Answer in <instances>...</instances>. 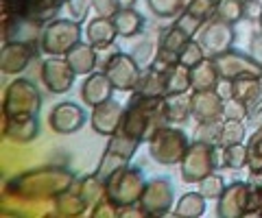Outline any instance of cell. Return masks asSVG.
Instances as JSON below:
<instances>
[{
  "label": "cell",
  "instance_id": "cell-1",
  "mask_svg": "<svg viewBox=\"0 0 262 218\" xmlns=\"http://www.w3.org/2000/svg\"><path fill=\"white\" fill-rule=\"evenodd\" d=\"M75 173L63 166H42L18 175L5 185V192L15 201H53L75 183Z\"/></svg>",
  "mask_w": 262,
  "mask_h": 218
},
{
  "label": "cell",
  "instance_id": "cell-2",
  "mask_svg": "<svg viewBox=\"0 0 262 218\" xmlns=\"http://www.w3.org/2000/svg\"><path fill=\"white\" fill-rule=\"evenodd\" d=\"M164 125H168V120L162 111V99H151V96H140L131 92L120 131H125L127 135L140 142H149L153 133Z\"/></svg>",
  "mask_w": 262,
  "mask_h": 218
},
{
  "label": "cell",
  "instance_id": "cell-3",
  "mask_svg": "<svg viewBox=\"0 0 262 218\" xmlns=\"http://www.w3.org/2000/svg\"><path fill=\"white\" fill-rule=\"evenodd\" d=\"M144 188H146L144 173L140 168H134L129 164L118 168L116 173H112L105 179V197L112 199L118 207L138 205Z\"/></svg>",
  "mask_w": 262,
  "mask_h": 218
},
{
  "label": "cell",
  "instance_id": "cell-4",
  "mask_svg": "<svg viewBox=\"0 0 262 218\" xmlns=\"http://www.w3.org/2000/svg\"><path fill=\"white\" fill-rule=\"evenodd\" d=\"M188 147H190V140L182 129L164 125L149 140V155L162 166H179Z\"/></svg>",
  "mask_w": 262,
  "mask_h": 218
},
{
  "label": "cell",
  "instance_id": "cell-5",
  "mask_svg": "<svg viewBox=\"0 0 262 218\" xmlns=\"http://www.w3.org/2000/svg\"><path fill=\"white\" fill-rule=\"evenodd\" d=\"M81 42V22L77 20H51L39 33V51L48 57H63L75 44Z\"/></svg>",
  "mask_w": 262,
  "mask_h": 218
},
{
  "label": "cell",
  "instance_id": "cell-6",
  "mask_svg": "<svg viewBox=\"0 0 262 218\" xmlns=\"http://www.w3.org/2000/svg\"><path fill=\"white\" fill-rule=\"evenodd\" d=\"M216 149L219 147H214V144H208V142H201V140L190 142L182 164H179L182 166V179L186 183H199L203 177L214 173L219 168V164L223 166Z\"/></svg>",
  "mask_w": 262,
  "mask_h": 218
},
{
  "label": "cell",
  "instance_id": "cell-7",
  "mask_svg": "<svg viewBox=\"0 0 262 218\" xmlns=\"http://www.w3.org/2000/svg\"><path fill=\"white\" fill-rule=\"evenodd\" d=\"M42 107V96L39 90L29 79H13L9 87L5 90L3 101V116H37Z\"/></svg>",
  "mask_w": 262,
  "mask_h": 218
},
{
  "label": "cell",
  "instance_id": "cell-8",
  "mask_svg": "<svg viewBox=\"0 0 262 218\" xmlns=\"http://www.w3.org/2000/svg\"><path fill=\"white\" fill-rule=\"evenodd\" d=\"M140 144H142L140 140L131 138V135H127L125 131L118 129L114 135H110V144H107V149H105L103 157H101V164H98V168H96V175L105 181L112 173H116L118 168L129 164Z\"/></svg>",
  "mask_w": 262,
  "mask_h": 218
},
{
  "label": "cell",
  "instance_id": "cell-9",
  "mask_svg": "<svg viewBox=\"0 0 262 218\" xmlns=\"http://www.w3.org/2000/svg\"><path fill=\"white\" fill-rule=\"evenodd\" d=\"M103 72L107 75V79L112 81V85L116 92H134L138 81H140L142 66L134 59V55L116 51L107 61H105Z\"/></svg>",
  "mask_w": 262,
  "mask_h": 218
},
{
  "label": "cell",
  "instance_id": "cell-10",
  "mask_svg": "<svg viewBox=\"0 0 262 218\" xmlns=\"http://www.w3.org/2000/svg\"><path fill=\"white\" fill-rule=\"evenodd\" d=\"M196 39L201 42L203 51H206L208 57H216V55H223L227 51H232V46L236 42V31L234 24H229L221 18H212L203 24V29L199 31Z\"/></svg>",
  "mask_w": 262,
  "mask_h": 218
},
{
  "label": "cell",
  "instance_id": "cell-11",
  "mask_svg": "<svg viewBox=\"0 0 262 218\" xmlns=\"http://www.w3.org/2000/svg\"><path fill=\"white\" fill-rule=\"evenodd\" d=\"M173 201H175V192L173 185L168 179H151L146 181V188L140 197V205L144 216H164L173 209Z\"/></svg>",
  "mask_w": 262,
  "mask_h": 218
},
{
  "label": "cell",
  "instance_id": "cell-12",
  "mask_svg": "<svg viewBox=\"0 0 262 218\" xmlns=\"http://www.w3.org/2000/svg\"><path fill=\"white\" fill-rule=\"evenodd\" d=\"M37 55V48L31 39H7L0 51V70L3 75H20Z\"/></svg>",
  "mask_w": 262,
  "mask_h": 218
},
{
  "label": "cell",
  "instance_id": "cell-13",
  "mask_svg": "<svg viewBox=\"0 0 262 218\" xmlns=\"http://www.w3.org/2000/svg\"><path fill=\"white\" fill-rule=\"evenodd\" d=\"M216 66V72L221 79L225 81H234L236 77H243V75H256L262 77V63H258L251 55H245L241 51H227L223 55H216L212 57Z\"/></svg>",
  "mask_w": 262,
  "mask_h": 218
},
{
  "label": "cell",
  "instance_id": "cell-14",
  "mask_svg": "<svg viewBox=\"0 0 262 218\" xmlns=\"http://www.w3.org/2000/svg\"><path fill=\"white\" fill-rule=\"evenodd\" d=\"M39 75H42L46 92L66 94L72 87V83H75L77 72L72 70V66L66 57H48L42 63V68H39Z\"/></svg>",
  "mask_w": 262,
  "mask_h": 218
},
{
  "label": "cell",
  "instance_id": "cell-15",
  "mask_svg": "<svg viewBox=\"0 0 262 218\" xmlns=\"http://www.w3.org/2000/svg\"><path fill=\"white\" fill-rule=\"evenodd\" d=\"M249 197H251V183L249 181H232L216 201V214L223 216V218L247 216Z\"/></svg>",
  "mask_w": 262,
  "mask_h": 218
},
{
  "label": "cell",
  "instance_id": "cell-16",
  "mask_svg": "<svg viewBox=\"0 0 262 218\" xmlns=\"http://www.w3.org/2000/svg\"><path fill=\"white\" fill-rule=\"evenodd\" d=\"M85 120H88V114L81 105L66 101V103L55 105L53 111L48 114V127H51L55 133L68 135V133L79 131V129L85 125Z\"/></svg>",
  "mask_w": 262,
  "mask_h": 218
},
{
  "label": "cell",
  "instance_id": "cell-17",
  "mask_svg": "<svg viewBox=\"0 0 262 218\" xmlns=\"http://www.w3.org/2000/svg\"><path fill=\"white\" fill-rule=\"evenodd\" d=\"M122 116H125V107L118 101L110 99L92 107V129L101 135H114L122 125Z\"/></svg>",
  "mask_w": 262,
  "mask_h": 218
},
{
  "label": "cell",
  "instance_id": "cell-18",
  "mask_svg": "<svg viewBox=\"0 0 262 218\" xmlns=\"http://www.w3.org/2000/svg\"><path fill=\"white\" fill-rule=\"evenodd\" d=\"M114 92L116 90H114L107 75H105V72H98V70L85 75L83 83H81V101H83L88 107H96V105L110 101Z\"/></svg>",
  "mask_w": 262,
  "mask_h": 218
},
{
  "label": "cell",
  "instance_id": "cell-19",
  "mask_svg": "<svg viewBox=\"0 0 262 218\" xmlns=\"http://www.w3.org/2000/svg\"><path fill=\"white\" fill-rule=\"evenodd\" d=\"M37 133H39L37 116H13V118L3 116V135L9 138L11 142L29 144L37 138Z\"/></svg>",
  "mask_w": 262,
  "mask_h": 218
},
{
  "label": "cell",
  "instance_id": "cell-20",
  "mask_svg": "<svg viewBox=\"0 0 262 218\" xmlns=\"http://www.w3.org/2000/svg\"><path fill=\"white\" fill-rule=\"evenodd\" d=\"M192 116L196 118V123L223 118V99L219 96V92H192Z\"/></svg>",
  "mask_w": 262,
  "mask_h": 218
},
{
  "label": "cell",
  "instance_id": "cell-21",
  "mask_svg": "<svg viewBox=\"0 0 262 218\" xmlns=\"http://www.w3.org/2000/svg\"><path fill=\"white\" fill-rule=\"evenodd\" d=\"M85 37H88V42L101 53V51H107V48L114 46V39L118 37V31H116V27H114L112 18L94 15V18L88 22Z\"/></svg>",
  "mask_w": 262,
  "mask_h": 218
},
{
  "label": "cell",
  "instance_id": "cell-22",
  "mask_svg": "<svg viewBox=\"0 0 262 218\" xmlns=\"http://www.w3.org/2000/svg\"><path fill=\"white\" fill-rule=\"evenodd\" d=\"M162 111L170 125H182L192 116V92L168 94L162 99Z\"/></svg>",
  "mask_w": 262,
  "mask_h": 218
},
{
  "label": "cell",
  "instance_id": "cell-23",
  "mask_svg": "<svg viewBox=\"0 0 262 218\" xmlns=\"http://www.w3.org/2000/svg\"><path fill=\"white\" fill-rule=\"evenodd\" d=\"M68 63L72 66V70L77 72V75H90V72L96 70V63H98V51L92 46V44H83L79 42L70 48L68 53L63 55Z\"/></svg>",
  "mask_w": 262,
  "mask_h": 218
},
{
  "label": "cell",
  "instance_id": "cell-24",
  "mask_svg": "<svg viewBox=\"0 0 262 218\" xmlns=\"http://www.w3.org/2000/svg\"><path fill=\"white\" fill-rule=\"evenodd\" d=\"M134 92L140 96H151V99H164L166 96V72H160L151 66L144 68Z\"/></svg>",
  "mask_w": 262,
  "mask_h": 218
},
{
  "label": "cell",
  "instance_id": "cell-25",
  "mask_svg": "<svg viewBox=\"0 0 262 218\" xmlns=\"http://www.w3.org/2000/svg\"><path fill=\"white\" fill-rule=\"evenodd\" d=\"M190 79H192V92H210L216 90L219 85V72L212 57H206L201 63H196L194 68H190Z\"/></svg>",
  "mask_w": 262,
  "mask_h": 218
},
{
  "label": "cell",
  "instance_id": "cell-26",
  "mask_svg": "<svg viewBox=\"0 0 262 218\" xmlns=\"http://www.w3.org/2000/svg\"><path fill=\"white\" fill-rule=\"evenodd\" d=\"M114 27L118 31V37H138L144 33V15L140 11H136L134 7L129 9H120L114 15Z\"/></svg>",
  "mask_w": 262,
  "mask_h": 218
},
{
  "label": "cell",
  "instance_id": "cell-27",
  "mask_svg": "<svg viewBox=\"0 0 262 218\" xmlns=\"http://www.w3.org/2000/svg\"><path fill=\"white\" fill-rule=\"evenodd\" d=\"M66 3H68V0H29L24 18L33 24H37V27H44L46 22L55 20L57 9Z\"/></svg>",
  "mask_w": 262,
  "mask_h": 218
},
{
  "label": "cell",
  "instance_id": "cell-28",
  "mask_svg": "<svg viewBox=\"0 0 262 218\" xmlns=\"http://www.w3.org/2000/svg\"><path fill=\"white\" fill-rule=\"evenodd\" d=\"M88 207L90 205L83 201V197L79 195L75 183L55 199V209H57V214H61V216H79V214L88 212Z\"/></svg>",
  "mask_w": 262,
  "mask_h": 218
},
{
  "label": "cell",
  "instance_id": "cell-29",
  "mask_svg": "<svg viewBox=\"0 0 262 218\" xmlns=\"http://www.w3.org/2000/svg\"><path fill=\"white\" fill-rule=\"evenodd\" d=\"M75 188L79 190V195L83 197V201L90 207H94L98 201L105 197V181L96 173L88 175V177H81L79 181H75Z\"/></svg>",
  "mask_w": 262,
  "mask_h": 218
},
{
  "label": "cell",
  "instance_id": "cell-30",
  "mask_svg": "<svg viewBox=\"0 0 262 218\" xmlns=\"http://www.w3.org/2000/svg\"><path fill=\"white\" fill-rule=\"evenodd\" d=\"M173 212L177 216H184V218H196L206 212V197L201 192H186V195L179 197L177 205Z\"/></svg>",
  "mask_w": 262,
  "mask_h": 218
},
{
  "label": "cell",
  "instance_id": "cell-31",
  "mask_svg": "<svg viewBox=\"0 0 262 218\" xmlns=\"http://www.w3.org/2000/svg\"><path fill=\"white\" fill-rule=\"evenodd\" d=\"M192 90V79H190V68L177 63L173 70L166 72V96L168 94H182Z\"/></svg>",
  "mask_w": 262,
  "mask_h": 218
},
{
  "label": "cell",
  "instance_id": "cell-32",
  "mask_svg": "<svg viewBox=\"0 0 262 218\" xmlns=\"http://www.w3.org/2000/svg\"><path fill=\"white\" fill-rule=\"evenodd\" d=\"M221 161L229 171H241L247 166L249 161V153H247V144H229V147H221Z\"/></svg>",
  "mask_w": 262,
  "mask_h": 218
},
{
  "label": "cell",
  "instance_id": "cell-33",
  "mask_svg": "<svg viewBox=\"0 0 262 218\" xmlns=\"http://www.w3.org/2000/svg\"><path fill=\"white\" fill-rule=\"evenodd\" d=\"M190 39H194V37H190V35L186 33V31H182V29L177 27V24H173V27H168L166 31H162L158 46L179 55V53H182L184 48H186V44L190 42Z\"/></svg>",
  "mask_w": 262,
  "mask_h": 218
},
{
  "label": "cell",
  "instance_id": "cell-34",
  "mask_svg": "<svg viewBox=\"0 0 262 218\" xmlns=\"http://www.w3.org/2000/svg\"><path fill=\"white\" fill-rule=\"evenodd\" d=\"M247 140V129H245V120H223V129H221V147H229V144H241Z\"/></svg>",
  "mask_w": 262,
  "mask_h": 218
},
{
  "label": "cell",
  "instance_id": "cell-35",
  "mask_svg": "<svg viewBox=\"0 0 262 218\" xmlns=\"http://www.w3.org/2000/svg\"><path fill=\"white\" fill-rule=\"evenodd\" d=\"M146 7L153 15L164 20L179 18L184 13V0H146Z\"/></svg>",
  "mask_w": 262,
  "mask_h": 218
},
{
  "label": "cell",
  "instance_id": "cell-36",
  "mask_svg": "<svg viewBox=\"0 0 262 218\" xmlns=\"http://www.w3.org/2000/svg\"><path fill=\"white\" fill-rule=\"evenodd\" d=\"M247 153H249V175H260L262 173V127L249 135L247 140Z\"/></svg>",
  "mask_w": 262,
  "mask_h": 218
},
{
  "label": "cell",
  "instance_id": "cell-37",
  "mask_svg": "<svg viewBox=\"0 0 262 218\" xmlns=\"http://www.w3.org/2000/svg\"><path fill=\"white\" fill-rule=\"evenodd\" d=\"M216 18L225 20L229 24L245 20V3L243 0H221L216 9Z\"/></svg>",
  "mask_w": 262,
  "mask_h": 218
},
{
  "label": "cell",
  "instance_id": "cell-38",
  "mask_svg": "<svg viewBox=\"0 0 262 218\" xmlns=\"http://www.w3.org/2000/svg\"><path fill=\"white\" fill-rule=\"evenodd\" d=\"M206 57H208V55H206V51H203V46H201L199 39H190V42L186 44L184 51L179 53V63L186 66V68H194L196 63H201Z\"/></svg>",
  "mask_w": 262,
  "mask_h": 218
},
{
  "label": "cell",
  "instance_id": "cell-39",
  "mask_svg": "<svg viewBox=\"0 0 262 218\" xmlns=\"http://www.w3.org/2000/svg\"><path fill=\"white\" fill-rule=\"evenodd\" d=\"M221 129H223V118L221 120H208V123H199V129H196V140L219 147L221 144Z\"/></svg>",
  "mask_w": 262,
  "mask_h": 218
},
{
  "label": "cell",
  "instance_id": "cell-40",
  "mask_svg": "<svg viewBox=\"0 0 262 218\" xmlns=\"http://www.w3.org/2000/svg\"><path fill=\"white\" fill-rule=\"evenodd\" d=\"M196 185H199V192H201V195L206 197V199H219L221 195H223V190L227 188L225 181H223V177L216 175V173L203 177V179L196 183Z\"/></svg>",
  "mask_w": 262,
  "mask_h": 218
},
{
  "label": "cell",
  "instance_id": "cell-41",
  "mask_svg": "<svg viewBox=\"0 0 262 218\" xmlns=\"http://www.w3.org/2000/svg\"><path fill=\"white\" fill-rule=\"evenodd\" d=\"M131 55H134V59L140 63L142 70L144 68H149L153 59H155V55H158V44L151 42V39H142L140 44H136V48L131 51Z\"/></svg>",
  "mask_w": 262,
  "mask_h": 218
},
{
  "label": "cell",
  "instance_id": "cell-42",
  "mask_svg": "<svg viewBox=\"0 0 262 218\" xmlns=\"http://www.w3.org/2000/svg\"><path fill=\"white\" fill-rule=\"evenodd\" d=\"M249 105L238 99H225L223 101V120H247Z\"/></svg>",
  "mask_w": 262,
  "mask_h": 218
},
{
  "label": "cell",
  "instance_id": "cell-43",
  "mask_svg": "<svg viewBox=\"0 0 262 218\" xmlns=\"http://www.w3.org/2000/svg\"><path fill=\"white\" fill-rule=\"evenodd\" d=\"M216 9H219V3L216 0H192L190 5H188V13H192L194 18H199L203 22L212 20L216 15Z\"/></svg>",
  "mask_w": 262,
  "mask_h": 218
},
{
  "label": "cell",
  "instance_id": "cell-44",
  "mask_svg": "<svg viewBox=\"0 0 262 218\" xmlns=\"http://www.w3.org/2000/svg\"><path fill=\"white\" fill-rule=\"evenodd\" d=\"M175 24H177V27L182 29V31H186V33L190 35V37H196V35H199V31L203 29V24H206V22L199 20V18H194L192 13L184 11V13H182V15H179V18L175 20Z\"/></svg>",
  "mask_w": 262,
  "mask_h": 218
},
{
  "label": "cell",
  "instance_id": "cell-45",
  "mask_svg": "<svg viewBox=\"0 0 262 218\" xmlns=\"http://www.w3.org/2000/svg\"><path fill=\"white\" fill-rule=\"evenodd\" d=\"M92 3H94V0H68L66 7H68L72 20H77V22L83 24L85 18H88V13H90V9H92Z\"/></svg>",
  "mask_w": 262,
  "mask_h": 218
},
{
  "label": "cell",
  "instance_id": "cell-46",
  "mask_svg": "<svg viewBox=\"0 0 262 218\" xmlns=\"http://www.w3.org/2000/svg\"><path fill=\"white\" fill-rule=\"evenodd\" d=\"M92 9L96 11V15H103V18H114L120 11V0H94Z\"/></svg>",
  "mask_w": 262,
  "mask_h": 218
},
{
  "label": "cell",
  "instance_id": "cell-47",
  "mask_svg": "<svg viewBox=\"0 0 262 218\" xmlns=\"http://www.w3.org/2000/svg\"><path fill=\"white\" fill-rule=\"evenodd\" d=\"M249 51H251V57L256 59L258 63H262V31H256V33H251Z\"/></svg>",
  "mask_w": 262,
  "mask_h": 218
},
{
  "label": "cell",
  "instance_id": "cell-48",
  "mask_svg": "<svg viewBox=\"0 0 262 218\" xmlns=\"http://www.w3.org/2000/svg\"><path fill=\"white\" fill-rule=\"evenodd\" d=\"M260 15H262L260 0H247L245 3V20H260Z\"/></svg>",
  "mask_w": 262,
  "mask_h": 218
},
{
  "label": "cell",
  "instance_id": "cell-49",
  "mask_svg": "<svg viewBox=\"0 0 262 218\" xmlns=\"http://www.w3.org/2000/svg\"><path fill=\"white\" fill-rule=\"evenodd\" d=\"M247 120L253 125V127H262V99H258L256 103H251L249 105V116H247Z\"/></svg>",
  "mask_w": 262,
  "mask_h": 218
},
{
  "label": "cell",
  "instance_id": "cell-50",
  "mask_svg": "<svg viewBox=\"0 0 262 218\" xmlns=\"http://www.w3.org/2000/svg\"><path fill=\"white\" fill-rule=\"evenodd\" d=\"M251 185H256V188H260L262 190V173L260 175H249V179H247Z\"/></svg>",
  "mask_w": 262,
  "mask_h": 218
},
{
  "label": "cell",
  "instance_id": "cell-51",
  "mask_svg": "<svg viewBox=\"0 0 262 218\" xmlns=\"http://www.w3.org/2000/svg\"><path fill=\"white\" fill-rule=\"evenodd\" d=\"M134 5H136V0H120V9H129Z\"/></svg>",
  "mask_w": 262,
  "mask_h": 218
},
{
  "label": "cell",
  "instance_id": "cell-52",
  "mask_svg": "<svg viewBox=\"0 0 262 218\" xmlns=\"http://www.w3.org/2000/svg\"><path fill=\"white\" fill-rule=\"evenodd\" d=\"M258 27H260V31H262V15H260V20H258Z\"/></svg>",
  "mask_w": 262,
  "mask_h": 218
},
{
  "label": "cell",
  "instance_id": "cell-53",
  "mask_svg": "<svg viewBox=\"0 0 262 218\" xmlns=\"http://www.w3.org/2000/svg\"><path fill=\"white\" fill-rule=\"evenodd\" d=\"M243 3H247V0H243Z\"/></svg>",
  "mask_w": 262,
  "mask_h": 218
},
{
  "label": "cell",
  "instance_id": "cell-54",
  "mask_svg": "<svg viewBox=\"0 0 262 218\" xmlns=\"http://www.w3.org/2000/svg\"><path fill=\"white\" fill-rule=\"evenodd\" d=\"M216 3H221V0H216Z\"/></svg>",
  "mask_w": 262,
  "mask_h": 218
}]
</instances>
